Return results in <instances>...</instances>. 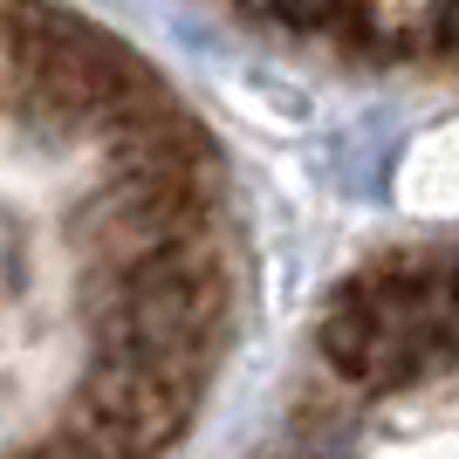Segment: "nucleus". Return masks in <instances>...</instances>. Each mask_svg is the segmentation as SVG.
Returning a JSON list of instances; mask_svg holds the SVG:
<instances>
[{"mask_svg":"<svg viewBox=\"0 0 459 459\" xmlns=\"http://www.w3.org/2000/svg\"><path fill=\"white\" fill-rule=\"evenodd\" d=\"M439 350H459V268H453V288H446V323H439Z\"/></svg>","mask_w":459,"mask_h":459,"instance_id":"f03ea898","label":"nucleus"},{"mask_svg":"<svg viewBox=\"0 0 459 459\" xmlns=\"http://www.w3.org/2000/svg\"><path fill=\"white\" fill-rule=\"evenodd\" d=\"M446 288L453 261L439 254H404L377 274L336 288L323 308V357L343 384L364 391H398L439 357V323H446Z\"/></svg>","mask_w":459,"mask_h":459,"instance_id":"f257e3e1","label":"nucleus"}]
</instances>
